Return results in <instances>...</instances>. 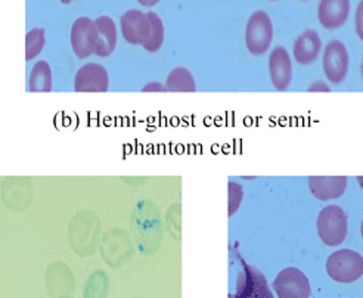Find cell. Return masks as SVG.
Masks as SVG:
<instances>
[{
    "mask_svg": "<svg viewBox=\"0 0 363 298\" xmlns=\"http://www.w3.org/2000/svg\"><path fill=\"white\" fill-rule=\"evenodd\" d=\"M316 229L320 241L325 245H341L344 239H346L349 231V220L346 211L335 206V204H333V206H326L325 209L320 210L318 216Z\"/></svg>",
    "mask_w": 363,
    "mask_h": 298,
    "instance_id": "1",
    "label": "cell"
},
{
    "mask_svg": "<svg viewBox=\"0 0 363 298\" xmlns=\"http://www.w3.org/2000/svg\"><path fill=\"white\" fill-rule=\"evenodd\" d=\"M326 272L338 284H353L363 275V255L347 248L334 251L326 260Z\"/></svg>",
    "mask_w": 363,
    "mask_h": 298,
    "instance_id": "2",
    "label": "cell"
},
{
    "mask_svg": "<svg viewBox=\"0 0 363 298\" xmlns=\"http://www.w3.org/2000/svg\"><path fill=\"white\" fill-rule=\"evenodd\" d=\"M272 40H274V24L264 11L254 12L247 23L245 45L254 57H262L267 53Z\"/></svg>",
    "mask_w": 363,
    "mask_h": 298,
    "instance_id": "3",
    "label": "cell"
},
{
    "mask_svg": "<svg viewBox=\"0 0 363 298\" xmlns=\"http://www.w3.org/2000/svg\"><path fill=\"white\" fill-rule=\"evenodd\" d=\"M322 67L328 82L340 84L346 80L350 68V55L342 42L331 40L326 45L323 50Z\"/></svg>",
    "mask_w": 363,
    "mask_h": 298,
    "instance_id": "4",
    "label": "cell"
},
{
    "mask_svg": "<svg viewBox=\"0 0 363 298\" xmlns=\"http://www.w3.org/2000/svg\"><path fill=\"white\" fill-rule=\"evenodd\" d=\"M71 49L79 60L92 57L98 43V30L95 21L89 16H80L72 23L69 33Z\"/></svg>",
    "mask_w": 363,
    "mask_h": 298,
    "instance_id": "5",
    "label": "cell"
},
{
    "mask_svg": "<svg viewBox=\"0 0 363 298\" xmlns=\"http://www.w3.org/2000/svg\"><path fill=\"white\" fill-rule=\"evenodd\" d=\"M272 287L278 298H308L312 294L308 277L297 267H285L281 270Z\"/></svg>",
    "mask_w": 363,
    "mask_h": 298,
    "instance_id": "6",
    "label": "cell"
},
{
    "mask_svg": "<svg viewBox=\"0 0 363 298\" xmlns=\"http://www.w3.org/2000/svg\"><path fill=\"white\" fill-rule=\"evenodd\" d=\"M233 298H275V295L269 288L266 276L257 267L244 263Z\"/></svg>",
    "mask_w": 363,
    "mask_h": 298,
    "instance_id": "7",
    "label": "cell"
},
{
    "mask_svg": "<svg viewBox=\"0 0 363 298\" xmlns=\"http://www.w3.org/2000/svg\"><path fill=\"white\" fill-rule=\"evenodd\" d=\"M77 93H105L110 90V74L98 62H87L79 68L74 77Z\"/></svg>",
    "mask_w": 363,
    "mask_h": 298,
    "instance_id": "8",
    "label": "cell"
},
{
    "mask_svg": "<svg viewBox=\"0 0 363 298\" xmlns=\"http://www.w3.org/2000/svg\"><path fill=\"white\" fill-rule=\"evenodd\" d=\"M120 28H121L124 40L127 43L143 46L150 39L151 21L145 12L138 9H130V11H125L121 15Z\"/></svg>",
    "mask_w": 363,
    "mask_h": 298,
    "instance_id": "9",
    "label": "cell"
},
{
    "mask_svg": "<svg viewBox=\"0 0 363 298\" xmlns=\"http://www.w3.org/2000/svg\"><path fill=\"white\" fill-rule=\"evenodd\" d=\"M269 76L274 87L279 92L286 90L293 82L291 57L284 46H277L269 55Z\"/></svg>",
    "mask_w": 363,
    "mask_h": 298,
    "instance_id": "10",
    "label": "cell"
},
{
    "mask_svg": "<svg viewBox=\"0 0 363 298\" xmlns=\"http://www.w3.org/2000/svg\"><path fill=\"white\" fill-rule=\"evenodd\" d=\"M350 15V0H320L318 8L319 23L326 30H338Z\"/></svg>",
    "mask_w": 363,
    "mask_h": 298,
    "instance_id": "11",
    "label": "cell"
},
{
    "mask_svg": "<svg viewBox=\"0 0 363 298\" xmlns=\"http://www.w3.org/2000/svg\"><path fill=\"white\" fill-rule=\"evenodd\" d=\"M308 188L319 201H333L344 195L347 188L346 176H311Z\"/></svg>",
    "mask_w": 363,
    "mask_h": 298,
    "instance_id": "12",
    "label": "cell"
},
{
    "mask_svg": "<svg viewBox=\"0 0 363 298\" xmlns=\"http://www.w3.org/2000/svg\"><path fill=\"white\" fill-rule=\"evenodd\" d=\"M95 26L98 30V43L95 49V55L99 58H108L114 53L117 48L118 31L117 26L111 16L102 15L95 20Z\"/></svg>",
    "mask_w": 363,
    "mask_h": 298,
    "instance_id": "13",
    "label": "cell"
},
{
    "mask_svg": "<svg viewBox=\"0 0 363 298\" xmlns=\"http://www.w3.org/2000/svg\"><path fill=\"white\" fill-rule=\"evenodd\" d=\"M322 40L315 30L303 31L294 43V58L300 65L313 64L320 55Z\"/></svg>",
    "mask_w": 363,
    "mask_h": 298,
    "instance_id": "14",
    "label": "cell"
},
{
    "mask_svg": "<svg viewBox=\"0 0 363 298\" xmlns=\"http://www.w3.org/2000/svg\"><path fill=\"white\" fill-rule=\"evenodd\" d=\"M74 276L64 265H55L46 273V288L50 297L61 298L74 289Z\"/></svg>",
    "mask_w": 363,
    "mask_h": 298,
    "instance_id": "15",
    "label": "cell"
},
{
    "mask_svg": "<svg viewBox=\"0 0 363 298\" xmlns=\"http://www.w3.org/2000/svg\"><path fill=\"white\" fill-rule=\"evenodd\" d=\"M53 89L52 67L48 61L35 62L28 74V90L31 93H49Z\"/></svg>",
    "mask_w": 363,
    "mask_h": 298,
    "instance_id": "16",
    "label": "cell"
},
{
    "mask_svg": "<svg viewBox=\"0 0 363 298\" xmlns=\"http://www.w3.org/2000/svg\"><path fill=\"white\" fill-rule=\"evenodd\" d=\"M167 92L176 93H192L196 92V83L192 72L185 67L173 68L166 79Z\"/></svg>",
    "mask_w": 363,
    "mask_h": 298,
    "instance_id": "17",
    "label": "cell"
},
{
    "mask_svg": "<svg viewBox=\"0 0 363 298\" xmlns=\"http://www.w3.org/2000/svg\"><path fill=\"white\" fill-rule=\"evenodd\" d=\"M110 289V281L102 270H96L89 276L84 285L83 298H106Z\"/></svg>",
    "mask_w": 363,
    "mask_h": 298,
    "instance_id": "18",
    "label": "cell"
},
{
    "mask_svg": "<svg viewBox=\"0 0 363 298\" xmlns=\"http://www.w3.org/2000/svg\"><path fill=\"white\" fill-rule=\"evenodd\" d=\"M147 15L151 21V34H150V39L147 40V43L143 45V49L150 53H155L161 49L162 43H164L166 30H164V24H162V20L158 13L148 12Z\"/></svg>",
    "mask_w": 363,
    "mask_h": 298,
    "instance_id": "19",
    "label": "cell"
},
{
    "mask_svg": "<svg viewBox=\"0 0 363 298\" xmlns=\"http://www.w3.org/2000/svg\"><path fill=\"white\" fill-rule=\"evenodd\" d=\"M46 45V31L35 27L26 34V61H33L39 57Z\"/></svg>",
    "mask_w": 363,
    "mask_h": 298,
    "instance_id": "20",
    "label": "cell"
},
{
    "mask_svg": "<svg viewBox=\"0 0 363 298\" xmlns=\"http://www.w3.org/2000/svg\"><path fill=\"white\" fill-rule=\"evenodd\" d=\"M244 199V189L242 186L237 182H229L228 183V216L232 217L233 214H237L240 210L241 204Z\"/></svg>",
    "mask_w": 363,
    "mask_h": 298,
    "instance_id": "21",
    "label": "cell"
},
{
    "mask_svg": "<svg viewBox=\"0 0 363 298\" xmlns=\"http://www.w3.org/2000/svg\"><path fill=\"white\" fill-rule=\"evenodd\" d=\"M356 33L360 39H363V0L359 2L356 11Z\"/></svg>",
    "mask_w": 363,
    "mask_h": 298,
    "instance_id": "22",
    "label": "cell"
},
{
    "mask_svg": "<svg viewBox=\"0 0 363 298\" xmlns=\"http://www.w3.org/2000/svg\"><path fill=\"white\" fill-rule=\"evenodd\" d=\"M142 92H145V93H150V92H167V89H166V84H161L158 82H150V83H147V84L142 87Z\"/></svg>",
    "mask_w": 363,
    "mask_h": 298,
    "instance_id": "23",
    "label": "cell"
},
{
    "mask_svg": "<svg viewBox=\"0 0 363 298\" xmlns=\"http://www.w3.org/2000/svg\"><path fill=\"white\" fill-rule=\"evenodd\" d=\"M308 92H331V90L323 82H316L311 87H308Z\"/></svg>",
    "mask_w": 363,
    "mask_h": 298,
    "instance_id": "24",
    "label": "cell"
},
{
    "mask_svg": "<svg viewBox=\"0 0 363 298\" xmlns=\"http://www.w3.org/2000/svg\"><path fill=\"white\" fill-rule=\"evenodd\" d=\"M138 2L143 8H152V6H155L160 2V0H138Z\"/></svg>",
    "mask_w": 363,
    "mask_h": 298,
    "instance_id": "25",
    "label": "cell"
},
{
    "mask_svg": "<svg viewBox=\"0 0 363 298\" xmlns=\"http://www.w3.org/2000/svg\"><path fill=\"white\" fill-rule=\"evenodd\" d=\"M357 183H359L360 188L363 189V176H357Z\"/></svg>",
    "mask_w": 363,
    "mask_h": 298,
    "instance_id": "26",
    "label": "cell"
},
{
    "mask_svg": "<svg viewBox=\"0 0 363 298\" xmlns=\"http://www.w3.org/2000/svg\"><path fill=\"white\" fill-rule=\"evenodd\" d=\"M61 4H64V5H69L71 2H74V0H60Z\"/></svg>",
    "mask_w": 363,
    "mask_h": 298,
    "instance_id": "27",
    "label": "cell"
},
{
    "mask_svg": "<svg viewBox=\"0 0 363 298\" xmlns=\"http://www.w3.org/2000/svg\"><path fill=\"white\" fill-rule=\"evenodd\" d=\"M360 233H362V239H363V219H362V223H360Z\"/></svg>",
    "mask_w": 363,
    "mask_h": 298,
    "instance_id": "28",
    "label": "cell"
},
{
    "mask_svg": "<svg viewBox=\"0 0 363 298\" xmlns=\"http://www.w3.org/2000/svg\"><path fill=\"white\" fill-rule=\"evenodd\" d=\"M61 298H72V297H61Z\"/></svg>",
    "mask_w": 363,
    "mask_h": 298,
    "instance_id": "29",
    "label": "cell"
},
{
    "mask_svg": "<svg viewBox=\"0 0 363 298\" xmlns=\"http://www.w3.org/2000/svg\"><path fill=\"white\" fill-rule=\"evenodd\" d=\"M270 2H275V0H270Z\"/></svg>",
    "mask_w": 363,
    "mask_h": 298,
    "instance_id": "30",
    "label": "cell"
},
{
    "mask_svg": "<svg viewBox=\"0 0 363 298\" xmlns=\"http://www.w3.org/2000/svg\"><path fill=\"white\" fill-rule=\"evenodd\" d=\"M303 2H306V0H303Z\"/></svg>",
    "mask_w": 363,
    "mask_h": 298,
    "instance_id": "31",
    "label": "cell"
}]
</instances>
